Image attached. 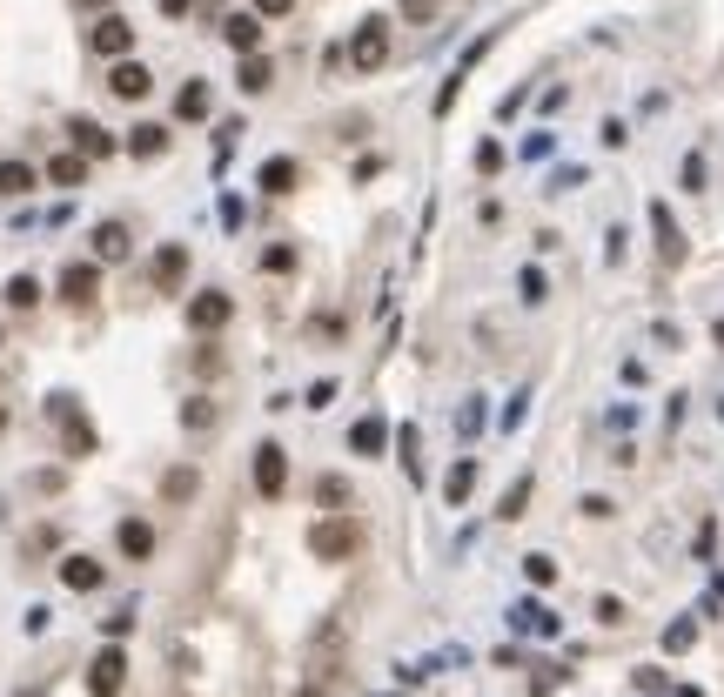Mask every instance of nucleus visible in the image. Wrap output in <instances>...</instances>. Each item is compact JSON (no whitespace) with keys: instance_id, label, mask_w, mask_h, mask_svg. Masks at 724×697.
<instances>
[{"instance_id":"obj_1","label":"nucleus","mask_w":724,"mask_h":697,"mask_svg":"<svg viewBox=\"0 0 724 697\" xmlns=\"http://www.w3.org/2000/svg\"><path fill=\"white\" fill-rule=\"evenodd\" d=\"M362 550V523L356 517H322L309 523V557L316 563H349Z\"/></svg>"},{"instance_id":"obj_2","label":"nucleus","mask_w":724,"mask_h":697,"mask_svg":"<svg viewBox=\"0 0 724 697\" xmlns=\"http://www.w3.org/2000/svg\"><path fill=\"white\" fill-rule=\"evenodd\" d=\"M383 61H389V21H383V14H369V21L349 34V68H356V74H376Z\"/></svg>"},{"instance_id":"obj_3","label":"nucleus","mask_w":724,"mask_h":697,"mask_svg":"<svg viewBox=\"0 0 724 697\" xmlns=\"http://www.w3.org/2000/svg\"><path fill=\"white\" fill-rule=\"evenodd\" d=\"M88 47L101 54V61H128V47H135V27L121 21V14H101V21L88 27Z\"/></svg>"},{"instance_id":"obj_4","label":"nucleus","mask_w":724,"mask_h":697,"mask_svg":"<svg viewBox=\"0 0 724 697\" xmlns=\"http://www.w3.org/2000/svg\"><path fill=\"white\" fill-rule=\"evenodd\" d=\"M651 235H657V255H664L671 269L691 255V242H684V228H678V215H671V202H651Z\"/></svg>"},{"instance_id":"obj_5","label":"nucleus","mask_w":724,"mask_h":697,"mask_svg":"<svg viewBox=\"0 0 724 697\" xmlns=\"http://www.w3.org/2000/svg\"><path fill=\"white\" fill-rule=\"evenodd\" d=\"M47 416L68 429V456H88V450H94V423L74 409V396H54V403H47Z\"/></svg>"},{"instance_id":"obj_6","label":"nucleus","mask_w":724,"mask_h":697,"mask_svg":"<svg viewBox=\"0 0 724 697\" xmlns=\"http://www.w3.org/2000/svg\"><path fill=\"white\" fill-rule=\"evenodd\" d=\"M255 490L269 496V503L289 490V456H282V443H262V450H255Z\"/></svg>"},{"instance_id":"obj_7","label":"nucleus","mask_w":724,"mask_h":697,"mask_svg":"<svg viewBox=\"0 0 724 697\" xmlns=\"http://www.w3.org/2000/svg\"><path fill=\"white\" fill-rule=\"evenodd\" d=\"M121 684H128V657L114 651V644H108V651H94V664H88V691H94V697H114Z\"/></svg>"},{"instance_id":"obj_8","label":"nucleus","mask_w":724,"mask_h":697,"mask_svg":"<svg viewBox=\"0 0 724 697\" xmlns=\"http://www.w3.org/2000/svg\"><path fill=\"white\" fill-rule=\"evenodd\" d=\"M61 295H68L74 309H88L94 295H101V262H68L61 269Z\"/></svg>"},{"instance_id":"obj_9","label":"nucleus","mask_w":724,"mask_h":697,"mask_svg":"<svg viewBox=\"0 0 724 697\" xmlns=\"http://www.w3.org/2000/svg\"><path fill=\"white\" fill-rule=\"evenodd\" d=\"M228 315H235V302H228L222 289H202L195 302H188V322H195V329H208V336H215V329H228Z\"/></svg>"},{"instance_id":"obj_10","label":"nucleus","mask_w":724,"mask_h":697,"mask_svg":"<svg viewBox=\"0 0 724 697\" xmlns=\"http://www.w3.org/2000/svg\"><path fill=\"white\" fill-rule=\"evenodd\" d=\"M108 88L121 94V101H148V88H155V74L141 68V61H114V68H108Z\"/></svg>"},{"instance_id":"obj_11","label":"nucleus","mask_w":724,"mask_h":697,"mask_svg":"<svg viewBox=\"0 0 724 697\" xmlns=\"http://www.w3.org/2000/svg\"><path fill=\"white\" fill-rule=\"evenodd\" d=\"M222 41L235 47V54H262V14H255V7H249V14H228Z\"/></svg>"},{"instance_id":"obj_12","label":"nucleus","mask_w":724,"mask_h":697,"mask_svg":"<svg viewBox=\"0 0 724 697\" xmlns=\"http://www.w3.org/2000/svg\"><path fill=\"white\" fill-rule=\"evenodd\" d=\"M121 148H128L135 161H161V155H168V128H161V121H135Z\"/></svg>"},{"instance_id":"obj_13","label":"nucleus","mask_w":724,"mask_h":697,"mask_svg":"<svg viewBox=\"0 0 724 697\" xmlns=\"http://www.w3.org/2000/svg\"><path fill=\"white\" fill-rule=\"evenodd\" d=\"M181 282H188V248H181V242L155 248V289H161V295H175Z\"/></svg>"},{"instance_id":"obj_14","label":"nucleus","mask_w":724,"mask_h":697,"mask_svg":"<svg viewBox=\"0 0 724 697\" xmlns=\"http://www.w3.org/2000/svg\"><path fill=\"white\" fill-rule=\"evenodd\" d=\"M68 135H74V148H81L88 161H101V155H114V148H121V141H114L101 121H68Z\"/></svg>"},{"instance_id":"obj_15","label":"nucleus","mask_w":724,"mask_h":697,"mask_svg":"<svg viewBox=\"0 0 724 697\" xmlns=\"http://www.w3.org/2000/svg\"><path fill=\"white\" fill-rule=\"evenodd\" d=\"M128 248H135V235L121 222H101L94 228V262H128Z\"/></svg>"},{"instance_id":"obj_16","label":"nucleus","mask_w":724,"mask_h":697,"mask_svg":"<svg viewBox=\"0 0 724 697\" xmlns=\"http://www.w3.org/2000/svg\"><path fill=\"white\" fill-rule=\"evenodd\" d=\"M114 543H121V557H135V563H148V557H155V530H148L141 517H128V523H121V530H114Z\"/></svg>"},{"instance_id":"obj_17","label":"nucleus","mask_w":724,"mask_h":697,"mask_svg":"<svg viewBox=\"0 0 724 697\" xmlns=\"http://www.w3.org/2000/svg\"><path fill=\"white\" fill-rule=\"evenodd\" d=\"M349 450H356V456H383L389 450V423H383V416H362V423L349 429Z\"/></svg>"},{"instance_id":"obj_18","label":"nucleus","mask_w":724,"mask_h":697,"mask_svg":"<svg viewBox=\"0 0 724 697\" xmlns=\"http://www.w3.org/2000/svg\"><path fill=\"white\" fill-rule=\"evenodd\" d=\"M47 181H54V188H81V181H88V155H81V148L54 155L47 161Z\"/></svg>"},{"instance_id":"obj_19","label":"nucleus","mask_w":724,"mask_h":697,"mask_svg":"<svg viewBox=\"0 0 724 697\" xmlns=\"http://www.w3.org/2000/svg\"><path fill=\"white\" fill-rule=\"evenodd\" d=\"M61 584L68 590H101V563L74 550V557H61Z\"/></svg>"},{"instance_id":"obj_20","label":"nucleus","mask_w":724,"mask_h":697,"mask_svg":"<svg viewBox=\"0 0 724 697\" xmlns=\"http://www.w3.org/2000/svg\"><path fill=\"white\" fill-rule=\"evenodd\" d=\"M470 490H476V456H463V463H450V476H443V503H470Z\"/></svg>"},{"instance_id":"obj_21","label":"nucleus","mask_w":724,"mask_h":697,"mask_svg":"<svg viewBox=\"0 0 724 697\" xmlns=\"http://www.w3.org/2000/svg\"><path fill=\"white\" fill-rule=\"evenodd\" d=\"M208 108H215V94H208V81H188V88L175 94V114H181V121H208Z\"/></svg>"},{"instance_id":"obj_22","label":"nucleus","mask_w":724,"mask_h":697,"mask_svg":"<svg viewBox=\"0 0 724 697\" xmlns=\"http://www.w3.org/2000/svg\"><path fill=\"white\" fill-rule=\"evenodd\" d=\"M27 188H41V175H34L27 161H0V195H7V202H21Z\"/></svg>"},{"instance_id":"obj_23","label":"nucleus","mask_w":724,"mask_h":697,"mask_svg":"<svg viewBox=\"0 0 724 697\" xmlns=\"http://www.w3.org/2000/svg\"><path fill=\"white\" fill-rule=\"evenodd\" d=\"M510 624L530 630V637H557V610H543V604H517L510 610Z\"/></svg>"},{"instance_id":"obj_24","label":"nucleus","mask_w":724,"mask_h":697,"mask_svg":"<svg viewBox=\"0 0 724 697\" xmlns=\"http://www.w3.org/2000/svg\"><path fill=\"white\" fill-rule=\"evenodd\" d=\"M255 181H262V195H289V188H295V161L289 155L262 161V175H255Z\"/></svg>"},{"instance_id":"obj_25","label":"nucleus","mask_w":724,"mask_h":697,"mask_svg":"<svg viewBox=\"0 0 724 697\" xmlns=\"http://www.w3.org/2000/svg\"><path fill=\"white\" fill-rule=\"evenodd\" d=\"M269 81H275L269 61H262V54H242V68H235V88H242V94H262Z\"/></svg>"},{"instance_id":"obj_26","label":"nucleus","mask_w":724,"mask_h":697,"mask_svg":"<svg viewBox=\"0 0 724 697\" xmlns=\"http://www.w3.org/2000/svg\"><path fill=\"white\" fill-rule=\"evenodd\" d=\"M678 181H684V195H704V188H711V161L691 148V155H684V168H678Z\"/></svg>"},{"instance_id":"obj_27","label":"nucleus","mask_w":724,"mask_h":697,"mask_svg":"<svg viewBox=\"0 0 724 697\" xmlns=\"http://www.w3.org/2000/svg\"><path fill=\"white\" fill-rule=\"evenodd\" d=\"M517 295L530 302V309H543V302H550V275H543V269H523V275H517Z\"/></svg>"},{"instance_id":"obj_28","label":"nucleus","mask_w":724,"mask_h":697,"mask_svg":"<svg viewBox=\"0 0 724 697\" xmlns=\"http://www.w3.org/2000/svg\"><path fill=\"white\" fill-rule=\"evenodd\" d=\"M396 450H403L409 483H423V443H416V429H396Z\"/></svg>"},{"instance_id":"obj_29","label":"nucleus","mask_w":724,"mask_h":697,"mask_svg":"<svg viewBox=\"0 0 724 697\" xmlns=\"http://www.w3.org/2000/svg\"><path fill=\"white\" fill-rule=\"evenodd\" d=\"M523 503H530V476H517V483H510V490H503V503H497V517H503V523H517V517H523Z\"/></svg>"},{"instance_id":"obj_30","label":"nucleus","mask_w":724,"mask_h":697,"mask_svg":"<svg viewBox=\"0 0 724 697\" xmlns=\"http://www.w3.org/2000/svg\"><path fill=\"white\" fill-rule=\"evenodd\" d=\"M523 577H530L537 590H550V584H557V557H543V550H537V557H523Z\"/></svg>"},{"instance_id":"obj_31","label":"nucleus","mask_w":724,"mask_h":697,"mask_svg":"<svg viewBox=\"0 0 724 697\" xmlns=\"http://www.w3.org/2000/svg\"><path fill=\"white\" fill-rule=\"evenodd\" d=\"M7 302H14V309H34V302H41V282H34V275H14V282H7Z\"/></svg>"},{"instance_id":"obj_32","label":"nucleus","mask_w":724,"mask_h":697,"mask_svg":"<svg viewBox=\"0 0 724 697\" xmlns=\"http://www.w3.org/2000/svg\"><path fill=\"white\" fill-rule=\"evenodd\" d=\"M691 644H698V624H691V617H678V624L664 630V651H691Z\"/></svg>"},{"instance_id":"obj_33","label":"nucleus","mask_w":724,"mask_h":697,"mask_svg":"<svg viewBox=\"0 0 724 697\" xmlns=\"http://www.w3.org/2000/svg\"><path fill=\"white\" fill-rule=\"evenodd\" d=\"M557 155V135H550V128H537V135L523 141V161H550Z\"/></svg>"},{"instance_id":"obj_34","label":"nucleus","mask_w":724,"mask_h":697,"mask_svg":"<svg viewBox=\"0 0 724 697\" xmlns=\"http://www.w3.org/2000/svg\"><path fill=\"white\" fill-rule=\"evenodd\" d=\"M161 490H168V503H188V496H195V470H168Z\"/></svg>"},{"instance_id":"obj_35","label":"nucleus","mask_w":724,"mask_h":697,"mask_svg":"<svg viewBox=\"0 0 724 697\" xmlns=\"http://www.w3.org/2000/svg\"><path fill=\"white\" fill-rule=\"evenodd\" d=\"M497 168H503V148L497 141H483V148H476V175H497Z\"/></svg>"},{"instance_id":"obj_36","label":"nucleus","mask_w":724,"mask_h":697,"mask_svg":"<svg viewBox=\"0 0 724 697\" xmlns=\"http://www.w3.org/2000/svg\"><path fill=\"white\" fill-rule=\"evenodd\" d=\"M262 269H269V275H289V269H295V248H269V255H262Z\"/></svg>"},{"instance_id":"obj_37","label":"nucleus","mask_w":724,"mask_h":697,"mask_svg":"<svg viewBox=\"0 0 724 697\" xmlns=\"http://www.w3.org/2000/svg\"><path fill=\"white\" fill-rule=\"evenodd\" d=\"M336 403V376H322V383H309V409H329Z\"/></svg>"},{"instance_id":"obj_38","label":"nucleus","mask_w":724,"mask_h":697,"mask_svg":"<svg viewBox=\"0 0 724 697\" xmlns=\"http://www.w3.org/2000/svg\"><path fill=\"white\" fill-rule=\"evenodd\" d=\"M316 496H322V503H342V496H349V483H342V476H322Z\"/></svg>"},{"instance_id":"obj_39","label":"nucleus","mask_w":724,"mask_h":697,"mask_svg":"<svg viewBox=\"0 0 724 697\" xmlns=\"http://www.w3.org/2000/svg\"><path fill=\"white\" fill-rule=\"evenodd\" d=\"M289 7H295V0H255V14H262V21H282Z\"/></svg>"},{"instance_id":"obj_40","label":"nucleus","mask_w":724,"mask_h":697,"mask_svg":"<svg viewBox=\"0 0 724 697\" xmlns=\"http://www.w3.org/2000/svg\"><path fill=\"white\" fill-rule=\"evenodd\" d=\"M436 14V0H403V21H430Z\"/></svg>"},{"instance_id":"obj_41","label":"nucleus","mask_w":724,"mask_h":697,"mask_svg":"<svg viewBox=\"0 0 724 697\" xmlns=\"http://www.w3.org/2000/svg\"><path fill=\"white\" fill-rule=\"evenodd\" d=\"M161 14H188V0H161Z\"/></svg>"},{"instance_id":"obj_42","label":"nucleus","mask_w":724,"mask_h":697,"mask_svg":"<svg viewBox=\"0 0 724 697\" xmlns=\"http://www.w3.org/2000/svg\"><path fill=\"white\" fill-rule=\"evenodd\" d=\"M678 697H704V691H691V684H678Z\"/></svg>"},{"instance_id":"obj_43","label":"nucleus","mask_w":724,"mask_h":697,"mask_svg":"<svg viewBox=\"0 0 724 697\" xmlns=\"http://www.w3.org/2000/svg\"><path fill=\"white\" fill-rule=\"evenodd\" d=\"M81 7H108V0H81Z\"/></svg>"},{"instance_id":"obj_44","label":"nucleus","mask_w":724,"mask_h":697,"mask_svg":"<svg viewBox=\"0 0 724 697\" xmlns=\"http://www.w3.org/2000/svg\"><path fill=\"white\" fill-rule=\"evenodd\" d=\"M0 429H7V409H0Z\"/></svg>"},{"instance_id":"obj_45","label":"nucleus","mask_w":724,"mask_h":697,"mask_svg":"<svg viewBox=\"0 0 724 697\" xmlns=\"http://www.w3.org/2000/svg\"><path fill=\"white\" fill-rule=\"evenodd\" d=\"M718 342H724V322H718Z\"/></svg>"}]
</instances>
